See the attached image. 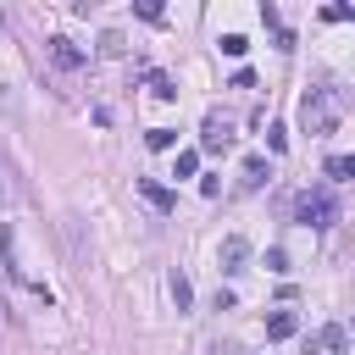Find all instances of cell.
<instances>
[{
    "mask_svg": "<svg viewBox=\"0 0 355 355\" xmlns=\"http://www.w3.org/2000/svg\"><path fill=\"white\" fill-rule=\"evenodd\" d=\"M17 194V183H11V166H6V155H0V200H11Z\"/></svg>",
    "mask_w": 355,
    "mask_h": 355,
    "instance_id": "obj_18",
    "label": "cell"
},
{
    "mask_svg": "<svg viewBox=\"0 0 355 355\" xmlns=\"http://www.w3.org/2000/svg\"><path fill=\"white\" fill-rule=\"evenodd\" d=\"M200 150H211V155H222V150H233V122H227L222 111H211V116L200 122Z\"/></svg>",
    "mask_w": 355,
    "mask_h": 355,
    "instance_id": "obj_3",
    "label": "cell"
},
{
    "mask_svg": "<svg viewBox=\"0 0 355 355\" xmlns=\"http://www.w3.org/2000/svg\"><path fill=\"white\" fill-rule=\"evenodd\" d=\"M294 216H300L305 227H333V222H338V200H333L327 189H305V194L294 200Z\"/></svg>",
    "mask_w": 355,
    "mask_h": 355,
    "instance_id": "obj_2",
    "label": "cell"
},
{
    "mask_svg": "<svg viewBox=\"0 0 355 355\" xmlns=\"http://www.w3.org/2000/svg\"><path fill=\"white\" fill-rule=\"evenodd\" d=\"M266 178H272V166H266V155H250V161H244V178H239V183H244V189H261Z\"/></svg>",
    "mask_w": 355,
    "mask_h": 355,
    "instance_id": "obj_8",
    "label": "cell"
},
{
    "mask_svg": "<svg viewBox=\"0 0 355 355\" xmlns=\"http://www.w3.org/2000/svg\"><path fill=\"white\" fill-rule=\"evenodd\" d=\"M227 89H255V72H250V67H239V72H233V83H227Z\"/></svg>",
    "mask_w": 355,
    "mask_h": 355,
    "instance_id": "obj_20",
    "label": "cell"
},
{
    "mask_svg": "<svg viewBox=\"0 0 355 355\" xmlns=\"http://www.w3.org/2000/svg\"><path fill=\"white\" fill-rule=\"evenodd\" d=\"M322 17H327V22H349V17H355V6H327Z\"/></svg>",
    "mask_w": 355,
    "mask_h": 355,
    "instance_id": "obj_19",
    "label": "cell"
},
{
    "mask_svg": "<svg viewBox=\"0 0 355 355\" xmlns=\"http://www.w3.org/2000/svg\"><path fill=\"white\" fill-rule=\"evenodd\" d=\"M266 272H288V250L272 244V250H266Z\"/></svg>",
    "mask_w": 355,
    "mask_h": 355,
    "instance_id": "obj_17",
    "label": "cell"
},
{
    "mask_svg": "<svg viewBox=\"0 0 355 355\" xmlns=\"http://www.w3.org/2000/svg\"><path fill=\"white\" fill-rule=\"evenodd\" d=\"M349 172H355V155H327V178L333 183H344Z\"/></svg>",
    "mask_w": 355,
    "mask_h": 355,
    "instance_id": "obj_12",
    "label": "cell"
},
{
    "mask_svg": "<svg viewBox=\"0 0 355 355\" xmlns=\"http://www.w3.org/2000/svg\"><path fill=\"white\" fill-rule=\"evenodd\" d=\"M44 50H50V61H55V67H67V72L89 61V50H78V44H72V39H61V33H55V39L44 44Z\"/></svg>",
    "mask_w": 355,
    "mask_h": 355,
    "instance_id": "obj_5",
    "label": "cell"
},
{
    "mask_svg": "<svg viewBox=\"0 0 355 355\" xmlns=\"http://www.w3.org/2000/svg\"><path fill=\"white\" fill-rule=\"evenodd\" d=\"M244 50H250V39H244V33H222V55H233V61H239Z\"/></svg>",
    "mask_w": 355,
    "mask_h": 355,
    "instance_id": "obj_15",
    "label": "cell"
},
{
    "mask_svg": "<svg viewBox=\"0 0 355 355\" xmlns=\"http://www.w3.org/2000/svg\"><path fill=\"white\" fill-rule=\"evenodd\" d=\"M344 111H349V89H344V83H316V89H305V100H300V128H305L311 139H322V133H333V128L344 122Z\"/></svg>",
    "mask_w": 355,
    "mask_h": 355,
    "instance_id": "obj_1",
    "label": "cell"
},
{
    "mask_svg": "<svg viewBox=\"0 0 355 355\" xmlns=\"http://www.w3.org/2000/svg\"><path fill=\"white\" fill-rule=\"evenodd\" d=\"M200 172V150H178V172L172 178H194Z\"/></svg>",
    "mask_w": 355,
    "mask_h": 355,
    "instance_id": "obj_14",
    "label": "cell"
},
{
    "mask_svg": "<svg viewBox=\"0 0 355 355\" xmlns=\"http://www.w3.org/2000/svg\"><path fill=\"white\" fill-rule=\"evenodd\" d=\"M100 50H105V55H122L128 39H122V33H100Z\"/></svg>",
    "mask_w": 355,
    "mask_h": 355,
    "instance_id": "obj_16",
    "label": "cell"
},
{
    "mask_svg": "<svg viewBox=\"0 0 355 355\" xmlns=\"http://www.w3.org/2000/svg\"><path fill=\"white\" fill-rule=\"evenodd\" d=\"M150 94H155V100H178V83H172L166 72H150Z\"/></svg>",
    "mask_w": 355,
    "mask_h": 355,
    "instance_id": "obj_10",
    "label": "cell"
},
{
    "mask_svg": "<svg viewBox=\"0 0 355 355\" xmlns=\"http://www.w3.org/2000/svg\"><path fill=\"white\" fill-rule=\"evenodd\" d=\"M294 333H300L294 311H272V316H266V338H294Z\"/></svg>",
    "mask_w": 355,
    "mask_h": 355,
    "instance_id": "obj_7",
    "label": "cell"
},
{
    "mask_svg": "<svg viewBox=\"0 0 355 355\" xmlns=\"http://www.w3.org/2000/svg\"><path fill=\"white\" fill-rule=\"evenodd\" d=\"M144 144H150V150H172V144H178V128H150Z\"/></svg>",
    "mask_w": 355,
    "mask_h": 355,
    "instance_id": "obj_11",
    "label": "cell"
},
{
    "mask_svg": "<svg viewBox=\"0 0 355 355\" xmlns=\"http://www.w3.org/2000/svg\"><path fill=\"white\" fill-rule=\"evenodd\" d=\"M244 261H250V244H244L239 233H227V239H222V250H216V266L233 277V272H244Z\"/></svg>",
    "mask_w": 355,
    "mask_h": 355,
    "instance_id": "obj_4",
    "label": "cell"
},
{
    "mask_svg": "<svg viewBox=\"0 0 355 355\" xmlns=\"http://www.w3.org/2000/svg\"><path fill=\"white\" fill-rule=\"evenodd\" d=\"M139 194H144L155 211H172V205H178V194H172L166 183H155V178H139Z\"/></svg>",
    "mask_w": 355,
    "mask_h": 355,
    "instance_id": "obj_6",
    "label": "cell"
},
{
    "mask_svg": "<svg viewBox=\"0 0 355 355\" xmlns=\"http://www.w3.org/2000/svg\"><path fill=\"white\" fill-rule=\"evenodd\" d=\"M172 300H178V311H189V305H194V288H189V277H183V272H172Z\"/></svg>",
    "mask_w": 355,
    "mask_h": 355,
    "instance_id": "obj_13",
    "label": "cell"
},
{
    "mask_svg": "<svg viewBox=\"0 0 355 355\" xmlns=\"http://www.w3.org/2000/svg\"><path fill=\"white\" fill-rule=\"evenodd\" d=\"M316 349H333V355H344V349H349V338H344V327H338V322H327V327L316 333Z\"/></svg>",
    "mask_w": 355,
    "mask_h": 355,
    "instance_id": "obj_9",
    "label": "cell"
}]
</instances>
